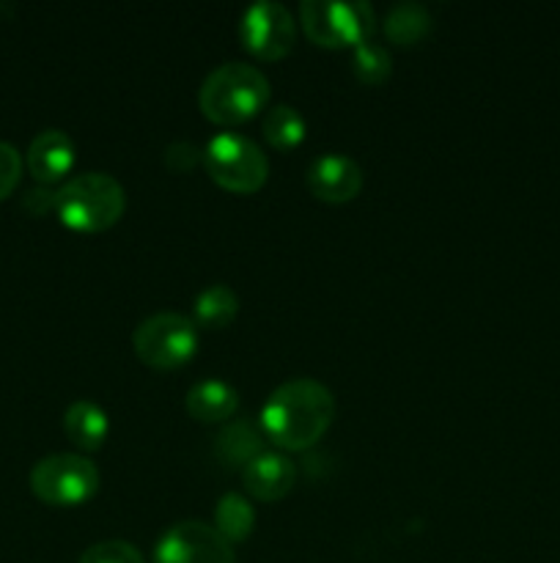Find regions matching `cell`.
I'll list each match as a JSON object with an SVG mask.
<instances>
[{
  "mask_svg": "<svg viewBox=\"0 0 560 563\" xmlns=\"http://www.w3.org/2000/svg\"><path fill=\"white\" fill-rule=\"evenodd\" d=\"M108 412L97 405V401L77 399L71 401L69 410L64 412V432L80 449L93 451L104 443L108 438Z\"/></svg>",
  "mask_w": 560,
  "mask_h": 563,
  "instance_id": "4fadbf2b",
  "label": "cell"
},
{
  "mask_svg": "<svg viewBox=\"0 0 560 563\" xmlns=\"http://www.w3.org/2000/svg\"><path fill=\"white\" fill-rule=\"evenodd\" d=\"M428 27H432V16H428L426 5L412 3V0L395 3L393 9L388 11V16L382 20L384 36L393 38L395 44L421 42L428 33Z\"/></svg>",
  "mask_w": 560,
  "mask_h": 563,
  "instance_id": "2e32d148",
  "label": "cell"
},
{
  "mask_svg": "<svg viewBox=\"0 0 560 563\" xmlns=\"http://www.w3.org/2000/svg\"><path fill=\"white\" fill-rule=\"evenodd\" d=\"M335 416L333 390L316 379H289L269 394L261 410L267 438L283 449H307L329 429Z\"/></svg>",
  "mask_w": 560,
  "mask_h": 563,
  "instance_id": "6da1fadb",
  "label": "cell"
},
{
  "mask_svg": "<svg viewBox=\"0 0 560 563\" xmlns=\"http://www.w3.org/2000/svg\"><path fill=\"white\" fill-rule=\"evenodd\" d=\"M126 192L115 176L86 170L55 190V212L69 229L102 231L124 214Z\"/></svg>",
  "mask_w": 560,
  "mask_h": 563,
  "instance_id": "7a4b0ae2",
  "label": "cell"
},
{
  "mask_svg": "<svg viewBox=\"0 0 560 563\" xmlns=\"http://www.w3.org/2000/svg\"><path fill=\"white\" fill-rule=\"evenodd\" d=\"M203 163L209 176L225 190L253 192L267 181V154L239 132H217L203 148Z\"/></svg>",
  "mask_w": 560,
  "mask_h": 563,
  "instance_id": "277c9868",
  "label": "cell"
},
{
  "mask_svg": "<svg viewBox=\"0 0 560 563\" xmlns=\"http://www.w3.org/2000/svg\"><path fill=\"white\" fill-rule=\"evenodd\" d=\"M239 36L253 55L264 60H275L294 47L296 22L283 3L258 0L247 5L239 22Z\"/></svg>",
  "mask_w": 560,
  "mask_h": 563,
  "instance_id": "9c48e42d",
  "label": "cell"
},
{
  "mask_svg": "<svg viewBox=\"0 0 560 563\" xmlns=\"http://www.w3.org/2000/svg\"><path fill=\"white\" fill-rule=\"evenodd\" d=\"M137 357L154 368H176L190 361L198 346V330L192 319L176 311H159L143 319L132 335Z\"/></svg>",
  "mask_w": 560,
  "mask_h": 563,
  "instance_id": "8992f818",
  "label": "cell"
},
{
  "mask_svg": "<svg viewBox=\"0 0 560 563\" xmlns=\"http://www.w3.org/2000/svg\"><path fill=\"white\" fill-rule=\"evenodd\" d=\"M77 563H146V559L132 542L108 539V542L91 544Z\"/></svg>",
  "mask_w": 560,
  "mask_h": 563,
  "instance_id": "44dd1931",
  "label": "cell"
},
{
  "mask_svg": "<svg viewBox=\"0 0 560 563\" xmlns=\"http://www.w3.org/2000/svg\"><path fill=\"white\" fill-rule=\"evenodd\" d=\"M31 489L49 506H77L99 489V471L80 454H49L31 467Z\"/></svg>",
  "mask_w": 560,
  "mask_h": 563,
  "instance_id": "5b68a950",
  "label": "cell"
},
{
  "mask_svg": "<svg viewBox=\"0 0 560 563\" xmlns=\"http://www.w3.org/2000/svg\"><path fill=\"white\" fill-rule=\"evenodd\" d=\"M242 482L253 498L272 504V500L289 495V489L294 487L296 467L289 456L278 454V451H264L250 465L242 467Z\"/></svg>",
  "mask_w": 560,
  "mask_h": 563,
  "instance_id": "8fae6325",
  "label": "cell"
},
{
  "mask_svg": "<svg viewBox=\"0 0 560 563\" xmlns=\"http://www.w3.org/2000/svg\"><path fill=\"white\" fill-rule=\"evenodd\" d=\"M214 454H217L220 462H225V465H250L258 454H264L261 432H258L250 421L228 423V427L217 434V440H214Z\"/></svg>",
  "mask_w": 560,
  "mask_h": 563,
  "instance_id": "9a60e30c",
  "label": "cell"
},
{
  "mask_svg": "<svg viewBox=\"0 0 560 563\" xmlns=\"http://www.w3.org/2000/svg\"><path fill=\"white\" fill-rule=\"evenodd\" d=\"M25 207L31 209L33 214H44L47 209H55V192L44 190V187H38V190H31L25 196Z\"/></svg>",
  "mask_w": 560,
  "mask_h": 563,
  "instance_id": "cb8c5ba5",
  "label": "cell"
},
{
  "mask_svg": "<svg viewBox=\"0 0 560 563\" xmlns=\"http://www.w3.org/2000/svg\"><path fill=\"white\" fill-rule=\"evenodd\" d=\"M269 80L258 66L245 60H231L217 66L203 80L198 102L209 119L220 124H234V121L250 119L253 113L267 104Z\"/></svg>",
  "mask_w": 560,
  "mask_h": 563,
  "instance_id": "3957f363",
  "label": "cell"
},
{
  "mask_svg": "<svg viewBox=\"0 0 560 563\" xmlns=\"http://www.w3.org/2000/svg\"><path fill=\"white\" fill-rule=\"evenodd\" d=\"M75 165V143L64 130H42L27 148V170L38 181H58Z\"/></svg>",
  "mask_w": 560,
  "mask_h": 563,
  "instance_id": "7c38bea8",
  "label": "cell"
},
{
  "mask_svg": "<svg viewBox=\"0 0 560 563\" xmlns=\"http://www.w3.org/2000/svg\"><path fill=\"white\" fill-rule=\"evenodd\" d=\"M22 176V157L11 143L0 141V201L11 196Z\"/></svg>",
  "mask_w": 560,
  "mask_h": 563,
  "instance_id": "7402d4cb",
  "label": "cell"
},
{
  "mask_svg": "<svg viewBox=\"0 0 560 563\" xmlns=\"http://www.w3.org/2000/svg\"><path fill=\"white\" fill-rule=\"evenodd\" d=\"M239 407V394L223 379H201L187 390V410L198 421H223Z\"/></svg>",
  "mask_w": 560,
  "mask_h": 563,
  "instance_id": "5bb4252c",
  "label": "cell"
},
{
  "mask_svg": "<svg viewBox=\"0 0 560 563\" xmlns=\"http://www.w3.org/2000/svg\"><path fill=\"white\" fill-rule=\"evenodd\" d=\"M154 563H236V555L217 528L201 520H184L163 533L154 550Z\"/></svg>",
  "mask_w": 560,
  "mask_h": 563,
  "instance_id": "ba28073f",
  "label": "cell"
},
{
  "mask_svg": "<svg viewBox=\"0 0 560 563\" xmlns=\"http://www.w3.org/2000/svg\"><path fill=\"white\" fill-rule=\"evenodd\" d=\"M253 526H256V511H253L250 500L236 493L223 495L217 500V506H214V528L228 542H242V539L250 537Z\"/></svg>",
  "mask_w": 560,
  "mask_h": 563,
  "instance_id": "ac0fdd59",
  "label": "cell"
},
{
  "mask_svg": "<svg viewBox=\"0 0 560 563\" xmlns=\"http://www.w3.org/2000/svg\"><path fill=\"white\" fill-rule=\"evenodd\" d=\"M239 311V297L228 284H212L195 297V319L203 328H225Z\"/></svg>",
  "mask_w": 560,
  "mask_h": 563,
  "instance_id": "e0dca14e",
  "label": "cell"
},
{
  "mask_svg": "<svg viewBox=\"0 0 560 563\" xmlns=\"http://www.w3.org/2000/svg\"><path fill=\"white\" fill-rule=\"evenodd\" d=\"M198 159H203V152H198L195 143L190 141H173L165 148V163H168V168L179 170V174L195 168Z\"/></svg>",
  "mask_w": 560,
  "mask_h": 563,
  "instance_id": "603a6c76",
  "label": "cell"
},
{
  "mask_svg": "<svg viewBox=\"0 0 560 563\" xmlns=\"http://www.w3.org/2000/svg\"><path fill=\"white\" fill-rule=\"evenodd\" d=\"M302 27L318 44H360L373 31V9L362 0H302Z\"/></svg>",
  "mask_w": 560,
  "mask_h": 563,
  "instance_id": "52a82bcc",
  "label": "cell"
},
{
  "mask_svg": "<svg viewBox=\"0 0 560 563\" xmlns=\"http://www.w3.org/2000/svg\"><path fill=\"white\" fill-rule=\"evenodd\" d=\"M351 69L362 82H382L393 71L390 49L384 44L373 42V38H362L360 44H355V53H351Z\"/></svg>",
  "mask_w": 560,
  "mask_h": 563,
  "instance_id": "ffe728a7",
  "label": "cell"
},
{
  "mask_svg": "<svg viewBox=\"0 0 560 563\" xmlns=\"http://www.w3.org/2000/svg\"><path fill=\"white\" fill-rule=\"evenodd\" d=\"M307 187H311L313 196L324 198V201H351L362 187V170L346 154H318L307 168Z\"/></svg>",
  "mask_w": 560,
  "mask_h": 563,
  "instance_id": "30bf717a",
  "label": "cell"
},
{
  "mask_svg": "<svg viewBox=\"0 0 560 563\" xmlns=\"http://www.w3.org/2000/svg\"><path fill=\"white\" fill-rule=\"evenodd\" d=\"M264 137L278 148H294L305 137V119L294 104H272L261 121Z\"/></svg>",
  "mask_w": 560,
  "mask_h": 563,
  "instance_id": "d6986e66",
  "label": "cell"
}]
</instances>
